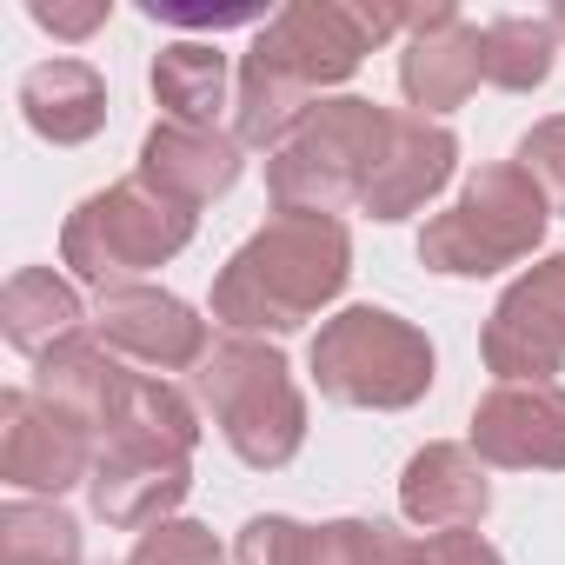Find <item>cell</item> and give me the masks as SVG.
Masks as SVG:
<instances>
[{"label": "cell", "mask_w": 565, "mask_h": 565, "mask_svg": "<svg viewBox=\"0 0 565 565\" xmlns=\"http://www.w3.org/2000/svg\"><path fill=\"white\" fill-rule=\"evenodd\" d=\"M353 279V233L327 213H273L213 279V320L226 333L266 340L327 313Z\"/></svg>", "instance_id": "obj_1"}, {"label": "cell", "mask_w": 565, "mask_h": 565, "mask_svg": "<svg viewBox=\"0 0 565 565\" xmlns=\"http://www.w3.org/2000/svg\"><path fill=\"white\" fill-rule=\"evenodd\" d=\"M193 393L213 413L220 439L233 446V459L253 472H279L307 446V393L287 353L266 340H246V333L213 340V353L193 366Z\"/></svg>", "instance_id": "obj_2"}, {"label": "cell", "mask_w": 565, "mask_h": 565, "mask_svg": "<svg viewBox=\"0 0 565 565\" xmlns=\"http://www.w3.org/2000/svg\"><path fill=\"white\" fill-rule=\"evenodd\" d=\"M386 134H393V114L366 94H333L307 114V127L266 153V200L273 213H327L340 220L347 206L366 200L373 186V167L386 153Z\"/></svg>", "instance_id": "obj_3"}, {"label": "cell", "mask_w": 565, "mask_h": 565, "mask_svg": "<svg viewBox=\"0 0 565 565\" xmlns=\"http://www.w3.org/2000/svg\"><path fill=\"white\" fill-rule=\"evenodd\" d=\"M545 226H552V206L525 180V167L492 160L459 186V200L446 213L426 220L419 259H426V273H446V279H486V273L532 259L545 246Z\"/></svg>", "instance_id": "obj_4"}, {"label": "cell", "mask_w": 565, "mask_h": 565, "mask_svg": "<svg viewBox=\"0 0 565 565\" xmlns=\"http://www.w3.org/2000/svg\"><path fill=\"white\" fill-rule=\"evenodd\" d=\"M193 220L186 206H173L167 193H153L140 173L134 180H114L100 193H87L67 226H61V266L74 279L100 294H120V287H140L153 266H167L173 253H186L193 239Z\"/></svg>", "instance_id": "obj_5"}, {"label": "cell", "mask_w": 565, "mask_h": 565, "mask_svg": "<svg viewBox=\"0 0 565 565\" xmlns=\"http://www.w3.org/2000/svg\"><path fill=\"white\" fill-rule=\"evenodd\" d=\"M313 386L333 406L353 413H406L433 393V340L386 313V307H347L313 333Z\"/></svg>", "instance_id": "obj_6"}, {"label": "cell", "mask_w": 565, "mask_h": 565, "mask_svg": "<svg viewBox=\"0 0 565 565\" xmlns=\"http://www.w3.org/2000/svg\"><path fill=\"white\" fill-rule=\"evenodd\" d=\"M413 21L419 8H393V0H380V8H366V0H294L253 34V47H266L313 94H327V87H347L380 41L413 34Z\"/></svg>", "instance_id": "obj_7"}, {"label": "cell", "mask_w": 565, "mask_h": 565, "mask_svg": "<svg viewBox=\"0 0 565 565\" xmlns=\"http://www.w3.org/2000/svg\"><path fill=\"white\" fill-rule=\"evenodd\" d=\"M479 353L499 386H552V373L565 366V253L532 259L499 294Z\"/></svg>", "instance_id": "obj_8"}, {"label": "cell", "mask_w": 565, "mask_h": 565, "mask_svg": "<svg viewBox=\"0 0 565 565\" xmlns=\"http://www.w3.org/2000/svg\"><path fill=\"white\" fill-rule=\"evenodd\" d=\"M100 433L81 426L74 413L47 406L41 393H0V479L21 486V492H41V499H61L74 486L94 479V446Z\"/></svg>", "instance_id": "obj_9"}, {"label": "cell", "mask_w": 565, "mask_h": 565, "mask_svg": "<svg viewBox=\"0 0 565 565\" xmlns=\"http://www.w3.org/2000/svg\"><path fill=\"white\" fill-rule=\"evenodd\" d=\"M94 340L134 366V373H193L206 353H213V333L206 320L180 300V294H160V287H120V294H100L94 307Z\"/></svg>", "instance_id": "obj_10"}, {"label": "cell", "mask_w": 565, "mask_h": 565, "mask_svg": "<svg viewBox=\"0 0 565 565\" xmlns=\"http://www.w3.org/2000/svg\"><path fill=\"white\" fill-rule=\"evenodd\" d=\"M486 81V28H472L452 0L419 8L406 47H399V94L419 120H439L452 107H466Z\"/></svg>", "instance_id": "obj_11"}, {"label": "cell", "mask_w": 565, "mask_h": 565, "mask_svg": "<svg viewBox=\"0 0 565 565\" xmlns=\"http://www.w3.org/2000/svg\"><path fill=\"white\" fill-rule=\"evenodd\" d=\"M466 446L499 472H565V386H492Z\"/></svg>", "instance_id": "obj_12"}, {"label": "cell", "mask_w": 565, "mask_h": 565, "mask_svg": "<svg viewBox=\"0 0 565 565\" xmlns=\"http://www.w3.org/2000/svg\"><path fill=\"white\" fill-rule=\"evenodd\" d=\"M186 486H193V459L186 452L140 446V439H100L87 499H94V519H107L120 532H147V525L173 519Z\"/></svg>", "instance_id": "obj_13"}, {"label": "cell", "mask_w": 565, "mask_h": 565, "mask_svg": "<svg viewBox=\"0 0 565 565\" xmlns=\"http://www.w3.org/2000/svg\"><path fill=\"white\" fill-rule=\"evenodd\" d=\"M246 167V147L220 127H186V120H153L147 140H140V180L153 193H167L173 206L200 213L206 200L233 193Z\"/></svg>", "instance_id": "obj_14"}, {"label": "cell", "mask_w": 565, "mask_h": 565, "mask_svg": "<svg viewBox=\"0 0 565 565\" xmlns=\"http://www.w3.org/2000/svg\"><path fill=\"white\" fill-rule=\"evenodd\" d=\"M399 512L426 532H472L492 512V479L486 459L459 439H433L406 459L399 472Z\"/></svg>", "instance_id": "obj_15"}, {"label": "cell", "mask_w": 565, "mask_h": 565, "mask_svg": "<svg viewBox=\"0 0 565 565\" xmlns=\"http://www.w3.org/2000/svg\"><path fill=\"white\" fill-rule=\"evenodd\" d=\"M459 167V140L452 127L439 120H419V114H393V134H386V153L373 167V186L360 200V213L373 220H406L419 213Z\"/></svg>", "instance_id": "obj_16"}, {"label": "cell", "mask_w": 565, "mask_h": 565, "mask_svg": "<svg viewBox=\"0 0 565 565\" xmlns=\"http://www.w3.org/2000/svg\"><path fill=\"white\" fill-rule=\"evenodd\" d=\"M313 87L294 74V67H279L266 47H246L239 54V87H233V140L239 147H266L279 153L313 114Z\"/></svg>", "instance_id": "obj_17"}, {"label": "cell", "mask_w": 565, "mask_h": 565, "mask_svg": "<svg viewBox=\"0 0 565 565\" xmlns=\"http://www.w3.org/2000/svg\"><path fill=\"white\" fill-rule=\"evenodd\" d=\"M21 114H28V127H34L41 140L81 147V140H94V134L107 127V81H100L87 61H74V54L41 61V67H28V81H21Z\"/></svg>", "instance_id": "obj_18"}, {"label": "cell", "mask_w": 565, "mask_h": 565, "mask_svg": "<svg viewBox=\"0 0 565 565\" xmlns=\"http://www.w3.org/2000/svg\"><path fill=\"white\" fill-rule=\"evenodd\" d=\"M87 327H94V313L81 307V287L61 279L54 266H21L8 279V294H0V333L28 360H47L61 340H74Z\"/></svg>", "instance_id": "obj_19"}, {"label": "cell", "mask_w": 565, "mask_h": 565, "mask_svg": "<svg viewBox=\"0 0 565 565\" xmlns=\"http://www.w3.org/2000/svg\"><path fill=\"white\" fill-rule=\"evenodd\" d=\"M120 386H127V366L94 340V327L87 333H74V340H61L47 360H34V393L47 399V406H61V413H74L81 426H107V413H114V399H120Z\"/></svg>", "instance_id": "obj_20"}, {"label": "cell", "mask_w": 565, "mask_h": 565, "mask_svg": "<svg viewBox=\"0 0 565 565\" xmlns=\"http://www.w3.org/2000/svg\"><path fill=\"white\" fill-rule=\"evenodd\" d=\"M100 439H140V446H167V452H186L200 446V406L173 386V380H153V373H127Z\"/></svg>", "instance_id": "obj_21"}, {"label": "cell", "mask_w": 565, "mask_h": 565, "mask_svg": "<svg viewBox=\"0 0 565 565\" xmlns=\"http://www.w3.org/2000/svg\"><path fill=\"white\" fill-rule=\"evenodd\" d=\"M153 100L167 107V120L213 127L226 107V54L213 41H167L153 54Z\"/></svg>", "instance_id": "obj_22"}, {"label": "cell", "mask_w": 565, "mask_h": 565, "mask_svg": "<svg viewBox=\"0 0 565 565\" xmlns=\"http://www.w3.org/2000/svg\"><path fill=\"white\" fill-rule=\"evenodd\" d=\"M558 67V28L545 14H499L486 28V81L499 94H532Z\"/></svg>", "instance_id": "obj_23"}, {"label": "cell", "mask_w": 565, "mask_h": 565, "mask_svg": "<svg viewBox=\"0 0 565 565\" xmlns=\"http://www.w3.org/2000/svg\"><path fill=\"white\" fill-rule=\"evenodd\" d=\"M0 565H81V519L61 499L0 505Z\"/></svg>", "instance_id": "obj_24"}, {"label": "cell", "mask_w": 565, "mask_h": 565, "mask_svg": "<svg viewBox=\"0 0 565 565\" xmlns=\"http://www.w3.org/2000/svg\"><path fill=\"white\" fill-rule=\"evenodd\" d=\"M313 565H426V545L386 519H327L313 525Z\"/></svg>", "instance_id": "obj_25"}, {"label": "cell", "mask_w": 565, "mask_h": 565, "mask_svg": "<svg viewBox=\"0 0 565 565\" xmlns=\"http://www.w3.org/2000/svg\"><path fill=\"white\" fill-rule=\"evenodd\" d=\"M233 565H313V525L287 512H259L233 539Z\"/></svg>", "instance_id": "obj_26"}, {"label": "cell", "mask_w": 565, "mask_h": 565, "mask_svg": "<svg viewBox=\"0 0 565 565\" xmlns=\"http://www.w3.org/2000/svg\"><path fill=\"white\" fill-rule=\"evenodd\" d=\"M127 565H226V558H220L213 525H200V519H160V525L140 532V545H134Z\"/></svg>", "instance_id": "obj_27"}, {"label": "cell", "mask_w": 565, "mask_h": 565, "mask_svg": "<svg viewBox=\"0 0 565 565\" xmlns=\"http://www.w3.org/2000/svg\"><path fill=\"white\" fill-rule=\"evenodd\" d=\"M512 160H519V167H525V180L545 193V206H552V213H565V114H552V120L525 127Z\"/></svg>", "instance_id": "obj_28"}, {"label": "cell", "mask_w": 565, "mask_h": 565, "mask_svg": "<svg viewBox=\"0 0 565 565\" xmlns=\"http://www.w3.org/2000/svg\"><path fill=\"white\" fill-rule=\"evenodd\" d=\"M28 14H34L47 34H61V41H87V34H100V28H107L114 0H81V8H61V0H34Z\"/></svg>", "instance_id": "obj_29"}, {"label": "cell", "mask_w": 565, "mask_h": 565, "mask_svg": "<svg viewBox=\"0 0 565 565\" xmlns=\"http://www.w3.org/2000/svg\"><path fill=\"white\" fill-rule=\"evenodd\" d=\"M426 565H505V558L479 532H433L426 539Z\"/></svg>", "instance_id": "obj_30"}, {"label": "cell", "mask_w": 565, "mask_h": 565, "mask_svg": "<svg viewBox=\"0 0 565 565\" xmlns=\"http://www.w3.org/2000/svg\"><path fill=\"white\" fill-rule=\"evenodd\" d=\"M545 21H552V28H558V41H565V8H552V14H545Z\"/></svg>", "instance_id": "obj_31"}]
</instances>
